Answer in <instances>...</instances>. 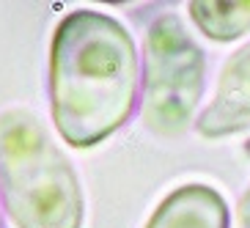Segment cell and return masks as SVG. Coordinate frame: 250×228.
<instances>
[{
  "label": "cell",
  "instance_id": "5",
  "mask_svg": "<svg viewBox=\"0 0 250 228\" xmlns=\"http://www.w3.org/2000/svg\"><path fill=\"white\" fill-rule=\"evenodd\" d=\"M146 228H228V206L212 187L184 184L157 206Z\"/></svg>",
  "mask_w": 250,
  "mask_h": 228
},
{
  "label": "cell",
  "instance_id": "2",
  "mask_svg": "<svg viewBox=\"0 0 250 228\" xmlns=\"http://www.w3.org/2000/svg\"><path fill=\"white\" fill-rule=\"evenodd\" d=\"M0 192L17 228H80L72 162L30 110L0 113Z\"/></svg>",
  "mask_w": 250,
  "mask_h": 228
},
{
  "label": "cell",
  "instance_id": "7",
  "mask_svg": "<svg viewBox=\"0 0 250 228\" xmlns=\"http://www.w3.org/2000/svg\"><path fill=\"white\" fill-rule=\"evenodd\" d=\"M236 228H250V190L239 198L236 206Z\"/></svg>",
  "mask_w": 250,
  "mask_h": 228
},
{
  "label": "cell",
  "instance_id": "4",
  "mask_svg": "<svg viewBox=\"0 0 250 228\" xmlns=\"http://www.w3.org/2000/svg\"><path fill=\"white\" fill-rule=\"evenodd\" d=\"M245 126H250V44L228 58L212 102L195 121L204 138H226L242 132Z\"/></svg>",
  "mask_w": 250,
  "mask_h": 228
},
{
  "label": "cell",
  "instance_id": "9",
  "mask_svg": "<svg viewBox=\"0 0 250 228\" xmlns=\"http://www.w3.org/2000/svg\"><path fill=\"white\" fill-rule=\"evenodd\" d=\"M0 226H3V217H0Z\"/></svg>",
  "mask_w": 250,
  "mask_h": 228
},
{
  "label": "cell",
  "instance_id": "6",
  "mask_svg": "<svg viewBox=\"0 0 250 228\" xmlns=\"http://www.w3.org/2000/svg\"><path fill=\"white\" fill-rule=\"evenodd\" d=\"M192 22L212 41H234L250 30V3H190Z\"/></svg>",
  "mask_w": 250,
  "mask_h": 228
},
{
  "label": "cell",
  "instance_id": "8",
  "mask_svg": "<svg viewBox=\"0 0 250 228\" xmlns=\"http://www.w3.org/2000/svg\"><path fill=\"white\" fill-rule=\"evenodd\" d=\"M245 151H248V154H250V138H248V143H245Z\"/></svg>",
  "mask_w": 250,
  "mask_h": 228
},
{
  "label": "cell",
  "instance_id": "3",
  "mask_svg": "<svg viewBox=\"0 0 250 228\" xmlns=\"http://www.w3.org/2000/svg\"><path fill=\"white\" fill-rule=\"evenodd\" d=\"M206 55L176 14L157 17L143 44V99L146 129L176 138L192 124L204 94Z\"/></svg>",
  "mask_w": 250,
  "mask_h": 228
},
{
  "label": "cell",
  "instance_id": "1",
  "mask_svg": "<svg viewBox=\"0 0 250 228\" xmlns=\"http://www.w3.org/2000/svg\"><path fill=\"white\" fill-rule=\"evenodd\" d=\"M138 96V55L118 20L72 11L50 47V107L61 138L88 148L124 124Z\"/></svg>",
  "mask_w": 250,
  "mask_h": 228
}]
</instances>
